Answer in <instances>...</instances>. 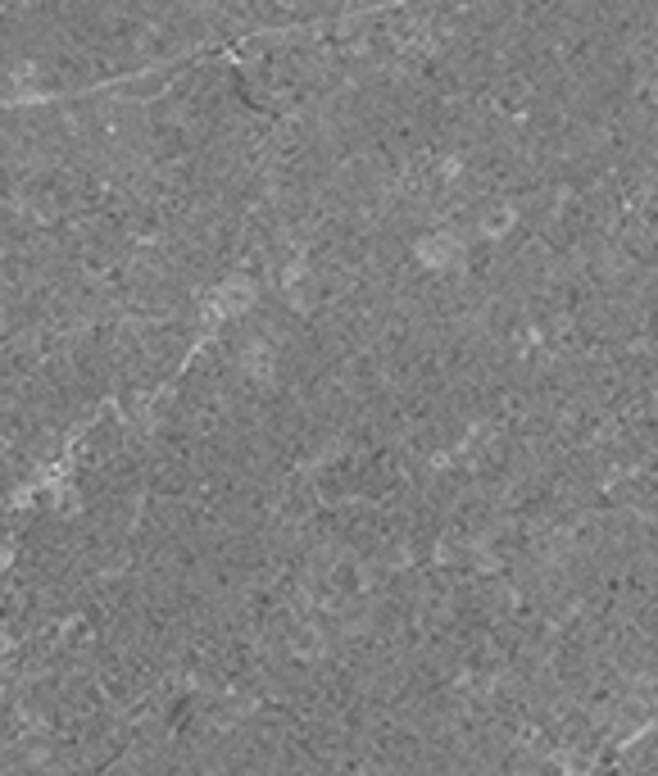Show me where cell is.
Listing matches in <instances>:
<instances>
[{"label":"cell","instance_id":"6da1fadb","mask_svg":"<svg viewBox=\"0 0 658 776\" xmlns=\"http://www.w3.org/2000/svg\"><path fill=\"white\" fill-rule=\"evenodd\" d=\"M418 259H423L427 269H450V264H459V259H463V245H459L454 232H431V237L418 241Z\"/></svg>","mask_w":658,"mask_h":776}]
</instances>
